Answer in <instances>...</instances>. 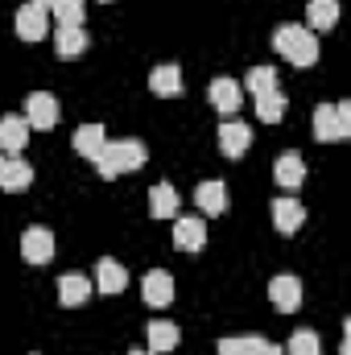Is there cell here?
Wrapping results in <instances>:
<instances>
[{
	"label": "cell",
	"mask_w": 351,
	"mask_h": 355,
	"mask_svg": "<svg viewBox=\"0 0 351 355\" xmlns=\"http://www.w3.org/2000/svg\"><path fill=\"white\" fill-rule=\"evenodd\" d=\"M145 166V145L137 137H124V141H108L103 153L95 157V170L99 178H120V174H132Z\"/></svg>",
	"instance_id": "6da1fadb"
},
{
	"label": "cell",
	"mask_w": 351,
	"mask_h": 355,
	"mask_svg": "<svg viewBox=\"0 0 351 355\" xmlns=\"http://www.w3.org/2000/svg\"><path fill=\"white\" fill-rule=\"evenodd\" d=\"M273 50L285 54L293 67H314V62H318V37H314V29H306V25H281V29L273 33Z\"/></svg>",
	"instance_id": "7a4b0ae2"
},
{
	"label": "cell",
	"mask_w": 351,
	"mask_h": 355,
	"mask_svg": "<svg viewBox=\"0 0 351 355\" xmlns=\"http://www.w3.org/2000/svg\"><path fill=\"white\" fill-rule=\"evenodd\" d=\"M314 137L318 141H343V137H351V103H323L314 112Z\"/></svg>",
	"instance_id": "3957f363"
},
{
	"label": "cell",
	"mask_w": 351,
	"mask_h": 355,
	"mask_svg": "<svg viewBox=\"0 0 351 355\" xmlns=\"http://www.w3.org/2000/svg\"><path fill=\"white\" fill-rule=\"evenodd\" d=\"M54 252H58V244H54L50 227H25L21 232V257L29 265H46V261H54Z\"/></svg>",
	"instance_id": "277c9868"
},
{
	"label": "cell",
	"mask_w": 351,
	"mask_h": 355,
	"mask_svg": "<svg viewBox=\"0 0 351 355\" xmlns=\"http://www.w3.org/2000/svg\"><path fill=\"white\" fill-rule=\"evenodd\" d=\"M25 120H29V128H54L62 120V107L50 91H33L25 99Z\"/></svg>",
	"instance_id": "5b68a950"
},
{
	"label": "cell",
	"mask_w": 351,
	"mask_h": 355,
	"mask_svg": "<svg viewBox=\"0 0 351 355\" xmlns=\"http://www.w3.org/2000/svg\"><path fill=\"white\" fill-rule=\"evenodd\" d=\"M268 302H273L281 314H293V310L302 306V281H298L293 272H277V277L268 281Z\"/></svg>",
	"instance_id": "8992f818"
},
{
	"label": "cell",
	"mask_w": 351,
	"mask_h": 355,
	"mask_svg": "<svg viewBox=\"0 0 351 355\" xmlns=\"http://www.w3.org/2000/svg\"><path fill=\"white\" fill-rule=\"evenodd\" d=\"M12 25H17V37H25V42H42V37L50 33V12L37 8V4L29 0V4L17 8V21H12Z\"/></svg>",
	"instance_id": "52a82bcc"
},
{
	"label": "cell",
	"mask_w": 351,
	"mask_h": 355,
	"mask_svg": "<svg viewBox=\"0 0 351 355\" xmlns=\"http://www.w3.org/2000/svg\"><path fill=\"white\" fill-rule=\"evenodd\" d=\"M252 145V128L240 120H223L219 124V153L223 157H244V149Z\"/></svg>",
	"instance_id": "ba28073f"
},
{
	"label": "cell",
	"mask_w": 351,
	"mask_h": 355,
	"mask_svg": "<svg viewBox=\"0 0 351 355\" xmlns=\"http://www.w3.org/2000/svg\"><path fill=\"white\" fill-rule=\"evenodd\" d=\"M306 223V207L298 202V198H273V227L281 232V236H293L298 227Z\"/></svg>",
	"instance_id": "9c48e42d"
},
{
	"label": "cell",
	"mask_w": 351,
	"mask_h": 355,
	"mask_svg": "<svg viewBox=\"0 0 351 355\" xmlns=\"http://www.w3.org/2000/svg\"><path fill=\"white\" fill-rule=\"evenodd\" d=\"M141 293H145V302L149 306H170L174 302V277L166 272V268H153V272H145V281H141Z\"/></svg>",
	"instance_id": "30bf717a"
},
{
	"label": "cell",
	"mask_w": 351,
	"mask_h": 355,
	"mask_svg": "<svg viewBox=\"0 0 351 355\" xmlns=\"http://www.w3.org/2000/svg\"><path fill=\"white\" fill-rule=\"evenodd\" d=\"M25 145H29V120L25 116H4L0 120V153L21 157Z\"/></svg>",
	"instance_id": "8fae6325"
},
{
	"label": "cell",
	"mask_w": 351,
	"mask_h": 355,
	"mask_svg": "<svg viewBox=\"0 0 351 355\" xmlns=\"http://www.w3.org/2000/svg\"><path fill=\"white\" fill-rule=\"evenodd\" d=\"M273 182H277L281 190H298V186L306 182V162H302V153H281L277 166H273Z\"/></svg>",
	"instance_id": "7c38bea8"
},
{
	"label": "cell",
	"mask_w": 351,
	"mask_h": 355,
	"mask_svg": "<svg viewBox=\"0 0 351 355\" xmlns=\"http://www.w3.org/2000/svg\"><path fill=\"white\" fill-rule=\"evenodd\" d=\"M194 202H198V211H207V215H223V211L232 207V194H228L223 182H198Z\"/></svg>",
	"instance_id": "4fadbf2b"
},
{
	"label": "cell",
	"mask_w": 351,
	"mask_h": 355,
	"mask_svg": "<svg viewBox=\"0 0 351 355\" xmlns=\"http://www.w3.org/2000/svg\"><path fill=\"white\" fill-rule=\"evenodd\" d=\"M207 99H211V107L215 112H223V116H232V112H240V87H236V79H211V87H207Z\"/></svg>",
	"instance_id": "5bb4252c"
},
{
	"label": "cell",
	"mask_w": 351,
	"mask_h": 355,
	"mask_svg": "<svg viewBox=\"0 0 351 355\" xmlns=\"http://www.w3.org/2000/svg\"><path fill=\"white\" fill-rule=\"evenodd\" d=\"M207 244L203 219H174V248L178 252H198Z\"/></svg>",
	"instance_id": "9a60e30c"
},
{
	"label": "cell",
	"mask_w": 351,
	"mask_h": 355,
	"mask_svg": "<svg viewBox=\"0 0 351 355\" xmlns=\"http://www.w3.org/2000/svg\"><path fill=\"white\" fill-rule=\"evenodd\" d=\"M124 285H128V272H124L120 261L103 257V261L95 265V289H99V293H124Z\"/></svg>",
	"instance_id": "2e32d148"
},
{
	"label": "cell",
	"mask_w": 351,
	"mask_h": 355,
	"mask_svg": "<svg viewBox=\"0 0 351 355\" xmlns=\"http://www.w3.org/2000/svg\"><path fill=\"white\" fill-rule=\"evenodd\" d=\"M75 153L79 157H87V162H95L99 153H103V145H108V132H103V124H83V128H75Z\"/></svg>",
	"instance_id": "e0dca14e"
},
{
	"label": "cell",
	"mask_w": 351,
	"mask_h": 355,
	"mask_svg": "<svg viewBox=\"0 0 351 355\" xmlns=\"http://www.w3.org/2000/svg\"><path fill=\"white\" fill-rule=\"evenodd\" d=\"M54 50H58V58H79V54L87 50V29H83V25H58Z\"/></svg>",
	"instance_id": "ac0fdd59"
},
{
	"label": "cell",
	"mask_w": 351,
	"mask_h": 355,
	"mask_svg": "<svg viewBox=\"0 0 351 355\" xmlns=\"http://www.w3.org/2000/svg\"><path fill=\"white\" fill-rule=\"evenodd\" d=\"M91 297V281L83 272H62L58 277V302L62 306H83Z\"/></svg>",
	"instance_id": "d6986e66"
},
{
	"label": "cell",
	"mask_w": 351,
	"mask_h": 355,
	"mask_svg": "<svg viewBox=\"0 0 351 355\" xmlns=\"http://www.w3.org/2000/svg\"><path fill=\"white\" fill-rule=\"evenodd\" d=\"M149 211H153V219H174L178 215V190L170 182H157L149 190Z\"/></svg>",
	"instance_id": "ffe728a7"
},
{
	"label": "cell",
	"mask_w": 351,
	"mask_h": 355,
	"mask_svg": "<svg viewBox=\"0 0 351 355\" xmlns=\"http://www.w3.org/2000/svg\"><path fill=\"white\" fill-rule=\"evenodd\" d=\"M0 186L12 190V194H17V190H29V186H33V166L21 162V157H8V162H4V174H0Z\"/></svg>",
	"instance_id": "44dd1931"
},
{
	"label": "cell",
	"mask_w": 351,
	"mask_h": 355,
	"mask_svg": "<svg viewBox=\"0 0 351 355\" xmlns=\"http://www.w3.org/2000/svg\"><path fill=\"white\" fill-rule=\"evenodd\" d=\"M145 335H149V352H153V355H157V352H174V347H178V327H174V322H166V318H153Z\"/></svg>",
	"instance_id": "7402d4cb"
},
{
	"label": "cell",
	"mask_w": 351,
	"mask_h": 355,
	"mask_svg": "<svg viewBox=\"0 0 351 355\" xmlns=\"http://www.w3.org/2000/svg\"><path fill=\"white\" fill-rule=\"evenodd\" d=\"M149 87H153V95H178V91H182V71H178L174 62H162V67H153V75H149Z\"/></svg>",
	"instance_id": "603a6c76"
},
{
	"label": "cell",
	"mask_w": 351,
	"mask_h": 355,
	"mask_svg": "<svg viewBox=\"0 0 351 355\" xmlns=\"http://www.w3.org/2000/svg\"><path fill=\"white\" fill-rule=\"evenodd\" d=\"M306 21H310L314 29H331V25L339 21V0H310V4H306Z\"/></svg>",
	"instance_id": "cb8c5ba5"
},
{
	"label": "cell",
	"mask_w": 351,
	"mask_h": 355,
	"mask_svg": "<svg viewBox=\"0 0 351 355\" xmlns=\"http://www.w3.org/2000/svg\"><path fill=\"white\" fill-rule=\"evenodd\" d=\"M285 355H323V339L314 331H293L285 343Z\"/></svg>",
	"instance_id": "d4e9b609"
},
{
	"label": "cell",
	"mask_w": 351,
	"mask_h": 355,
	"mask_svg": "<svg viewBox=\"0 0 351 355\" xmlns=\"http://www.w3.org/2000/svg\"><path fill=\"white\" fill-rule=\"evenodd\" d=\"M257 116L264 124H277L285 116V95L281 91H268V95H257Z\"/></svg>",
	"instance_id": "484cf974"
},
{
	"label": "cell",
	"mask_w": 351,
	"mask_h": 355,
	"mask_svg": "<svg viewBox=\"0 0 351 355\" xmlns=\"http://www.w3.org/2000/svg\"><path fill=\"white\" fill-rule=\"evenodd\" d=\"M244 83L252 91V99H257V95H268V91H277V71H273V67H252V71L244 75Z\"/></svg>",
	"instance_id": "4316f807"
},
{
	"label": "cell",
	"mask_w": 351,
	"mask_h": 355,
	"mask_svg": "<svg viewBox=\"0 0 351 355\" xmlns=\"http://www.w3.org/2000/svg\"><path fill=\"white\" fill-rule=\"evenodd\" d=\"M50 12L58 25H83V0H54Z\"/></svg>",
	"instance_id": "83f0119b"
},
{
	"label": "cell",
	"mask_w": 351,
	"mask_h": 355,
	"mask_svg": "<svg viewBox=\"0 0 351 355\" xmlns=\"http://www.w3.org/2000/svg\"><path fill=\"white\" fill-rule=\"evenodd\" d=\"M264 339L257 335H236V339H219V355H257Z\"/></svg>",
	"instance_id": "f1b7e54d"
},
{
	"label": "cell",
	"mask_w": 351,
	"mask_h": 355,
	"mask_svg": "<svg viewBox=\"0 0 351 355\" xmlns=\"http://www.w3.org/2000/svg\"><path fill=\"white\" fill-rule=\"evenodd\" d=\"M257 355H285V352H281L277 343H261V347H257Z\"/></svg>",
	"instance_id": "f546056e"
},
{
	"label": "cell",
	"mask_w": 351,
	"mask_h": 355,
	"mask_svg": "<svg viewBox=\"0 0 351 355\" xmlns=\"http://www.w3.org/2000/svg\"><path fill=\"white\" fill-rule=\"evenodd\" d=\"M33 4H37V8H46V12H50V4H54V0H33Z\"/></svg>",
	"instance_id": "4dcf8cb0"
},
{
	"label": "cell",
	"mask_w": 351,
	"mask_h": 355,
	"mask_svg": "<svg viewBox=\"0 0 351 355\" xmlns=\"http://www.w3.org/2000/svg\"><path fill=\"white\" fill-rule=\"evenodd\" d=\"M4 162H8V157H4V153H0V174H4Z\"/></svg>",
	"instance_id": "1f68e13d"
},
{
	"label": "cell",
	"mask_w": 351,
	"mask_h": 355,
	"mask_svg": "<svg viewBox=\"0 0 351 355\" xmlns=\"http://www.w3.org/2000/svg\"><path fill=\"white\" fill-rule=\"evenodd\" d=\"M128 355H153V352H128Z\"/></svg>",
	"instance_id": "d6a6232c"
}]
</instances>
